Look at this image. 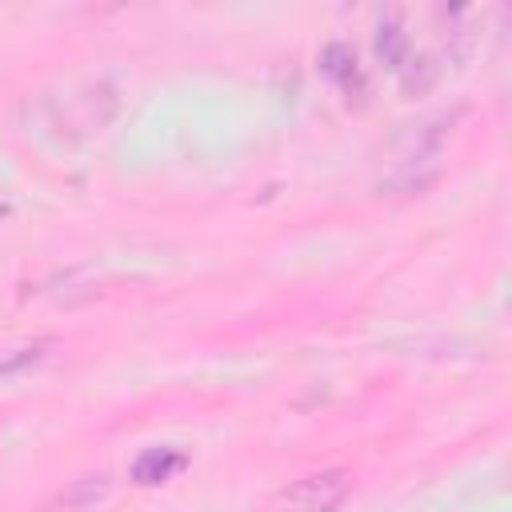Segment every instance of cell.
I'll list each match as a JSON object with an SVG mask.
<instances>
[{
	"label": "cell",
	"instance_id": "cell-1",
	"mask_svg": "<svg viewBox=\"0 0 512 512\" xmlns=\"http://www.w3.org/2000/svg\"><path fill=\"white\" fill-rule=\"evenodd\" d=\"M348 492H352V476L344 468L312 472L276 496V512H336L348 500Z\"/></svg>",
	"mask_w": 512,
	"mask_h": 512
},
{
	"label": "cell",
	"instance_id": "cell-2",
	"mask_svg": "<svg viewBox=\"0 0 512 512\" xmlns=\"http://www.w3.org/2000/svg\"><path fill=\"white\" fill-rule=\"evenodd\" d=\"M184 464H188V460H184L180 448H144V452L136 456V464H132V480L144 484V488H152V484L172 480Z\"/></svg>",
	"mask_w": 512,
	"mask_h": 512
},
{
	"label": "cell",
	"instance_id": "cell-3",
	"mask_svg": "<svg viewBox=\"0 0 512 512\" xmlns=\"http://www.w3.org/2000/svg\"><path fill=\"white\" fill-rule=\"evenodd\" d=\"M320 68H324L328 80L352 88V80H356V52H352L348 44H328V48L320 52Z\"/></svg>",
	"mask_w": 512,
	"mask_h": 512
},
{
	"label": "cell",
	"instance_id": "cell-4",
	"mask_svg": "<svg viewBox=\"0 0 512 512\" xmlns=\"http://www.w3.org/2000/svg\"><path fill=\"white\" fill-rule=\"evenodd\" d=\"M376 56L388 64V68H404L408 60V36L400 32V24H384L380 36H376Z\"/></svg>",
	"mask_w": 512,
	"mask_h": 512
},
{
	"label": "cell",
	"instance_id": "cell-5",
	"mask_svg": "<svg viewBox=\"0 0 512 512\" xmlns=\"http://www.w3.org/2000/svg\"><path fill=\"white\" fill-rule=\"evenodd\" d=\"M436 72H440V68H436L428 56H416V60H404L400 84H404L408 96H420V92H428V88L436 84Z\"/></svg>",
	"mask_w": 512,
	"mask_h": 512
},
{
	"label": "cell",
	"instance_id": "cell-6",
	"mask_svg": "<svg viewBox=\"0 0 512 512\" xmlns=\"http://www.w3.org/2000/svg\"><path fill=\"white\" fill-rule=\"evenodd\" d=\"M104 492H108V476H84V480H76L68 492H60V504H64V508H88V504H96Z\"/></svg>",
	"mask_w": 512,
	"mask_h": 512
},
{
	"label": "cell",
	"instance_id": "cell-7",
	"mask_svg": "<svg viewBox=\"0 0 512 512\" xmlns=\"http://www.w3.org/2000/svg\"><path fill=\"white\" fill-rule=\"evenodd\" d=\"M44 348H48V344H28V348H16L12 356H4V360H0V380L24 372V368H32V364H40V360H44Z\"/></svg>",
	"mask_w": 512,
	"mask_h": 512
}]
</instances>
